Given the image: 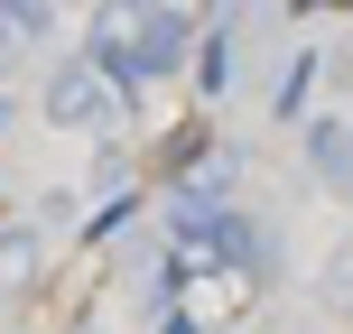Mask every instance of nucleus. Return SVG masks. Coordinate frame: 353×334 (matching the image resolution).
Here are the masks:
<instances>
[]
</instances>
